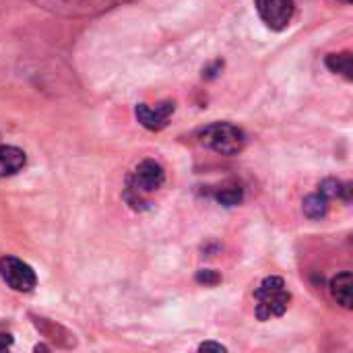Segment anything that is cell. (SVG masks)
<instances>
[{
    "mask_svg": "<svg viewBox=\"0 0 353 353\" xmlns=\"http://www.w3.org/2000/svg\"><path fill=\"white\" fill-rule=\"evenodd\" d=\"M174 110H176L174 101H161L155 108L149 103H139L134 116L141 122V126H145L147 130H161L168 126V120L174 114Z\"/></svg>",
    "mask_w": 353,
    "mask_h": 353,
    "instance_id": "52a82bcc",
    "label": "cell"
},
{
    "mask_svg": "<svg viewBox=\"0 0 353 353\" xmlns=\"http://www.w3.org/2000/svg\"><path fill=\"white\" fill-rule=\"evenodd\" d=\"M0 277L14 292H31L37 285L35 271L17 256L0 259Z\"/></svg>",
    "mask_w": 353,
    "mask_h": 353,
    "instance_id": "5b68a950",
    "label": "cell"
},
{
    "mask_svg": "<svg viewBox=\"0 0 353 353\" xmlns=\"http://www.w3.org/2000/svg\"><path fill=\"white\" fill-rule=\"evenodd\" d=\"M329 213V199L323 194V192H316V194H308L304 199V215L308 219H323L325 215Z\"/></svg>",
    "mask_w": 353,
    "mask_h": 353,
    "instance_id": "30bf717a",
    "label": "cell"
},
{
    "mask_svg": "<svg viewBox=\"0 0 353 353\" xmlns=\"http://www.w3.org/2000/svg\"><path fill=\"white\" fill-rule=\"evenodd\" d=\"M254 298L259 300L256 306L259 321H269L271 316L285 314L292 294L285 290V281L281 277H267L254 292Z\"/></svg>",
    "mask_w": 353,
    "mask_h": 353,
    "instance_id": "277c9868",
    "label": "cell"
},
{
    "mask_svg": "<svg viewBox=\"0 0 353 353\" xmlns=\"http://www.w3.org/2000/svg\"><path fill=\"white\" fill-rule=\"evenodd\" d=\"M321 192L327 196V199H343V201H352V184H343L339 180H325L321 184Z\"/></svg>",
    "mask_w": 353,
    "mask_h": 353,
    "instance_id": "7c38bea8",
    "label": "cell"
},
{
    "mask_svg": "<svg viewBox=\"0 0 353 353\" xmlns=\"http://www.w3.org/2000/svg\"><path fill=\"white\" fill-rule=\"evenodd\" d=\"M37 8L64 17V19H81V17H97L103 14L128 0H29Z\"/></svg>",
    "mask_w": 353,
    "mask_h": 353,
    "instance_id": "6da1fadb",
    "label": "cell"
},
{
    "mask_svg": "<svg viewBox=\"0 0 353 353\" xmlns=\"http://www.w3.org/2000/svg\"><path fill=\"white\" fill-rule=\"evenodd\" d=\"M327 68L337 72V74H343L347 81L353 79V58L352 52H339V54H329L327 60H325Z\"/></svg>",
    "mask_w": 353,
    "mask_h": 353,
    "instance_id": "8fae6325",
    "label": "cell"
},
{
    "mask_svg": "<svg viewBox=\"0 0 353 353\" xmlns=\"http://www.w3.org/2000/svg\"><path fill=\"white\" fill-rule=\"evenodd\" d=\"M199 352H217V353H225L228 347L221 345V343H213V341H207V343H201L199 345Z\"/></svg>",
    "mask_w": 353,
    "mask_h": 353,
    "instance_id": "9a60e30c",
    "label": "cell"
},
{
    "mask_svg": "<svg viewBox=\"0 0 353 353\" xmlns=\"http://www.w3.org/2000/svg\"><path fill=\"white\" fill-rule=\"evenodd\" d=\"M25 153L19 147L12 145H0V178L14 176L25 168Z\"/></svg>",
    "mask_w": 353,
    "mask_h": 353,
    "instance_id": "ba28073f",
    "label": "cell"
},
{
    "mask_svg": "<svg viewBox=\"0 0 353 353\" xmlns=\"http://www.w3.org/2000/svg\"><path fill=\"white\" fill-rule=\"evenodd\" d=\"M352 288H353V277L350 271L339 273L337 277H333L331 281V294L337 300V304H341L343 308H352L353 298H352Z\"/></svg>",
    "mask_w": 353,
    "mask_h": 353,
    "instance_id": "9c48e42d",
    "label": "cell"
},
{
    "mask_svg": "<svg viewBox=\"0 0 353 353\" xmlns=\"http://www.w3.org/2000/svg\"><path fill=\"white\" fill-rule=\"evenodd\" d=\"M163 182H165V172H163L161 163H157L155 159H145L137 165V170L130 176L126 201L139 209L141 205H145L143 196L159 190L163 186Z\"/></svg>",
    "mask_w": 353,
    "mask_h": 353,
    "instance_id": "3957f363",
    "label": "cell"
},
{
    "mask_svg": "<svg viewBox=\"0 0 353 353\" xmlns=\"http://www.w3.org/2000/svg\"><path fill=\"white\" fill-rule=\"evenodd\" d=\"M254 4L263 23L273 31H283L296 12L294 0H254Z\"/></svg>",
    "mask_w": 353,
    "mask_h": 353,
    "instance_id": "8992f818",
    "label": "cell"
},
{
    "mask_svg": "<svg viewBox=\"0 0 353 353\" xmlns=\"http://www.w3.org/2000/svg\"><path fill=\"white\" fill-rule=\"evenodd\" d=\"M199 139L205 147L213 149L219 155H238L246 147L244 130L230 122H215L205 126L199 132Z\"/></svg>",
    "mask_w": 353,
    "mask_h": 353,
    "instance_id": "7a4b0ae2",
    "label": "cell"
},
{
    "mask_svg": "<svg viewBox=\"0 0 353 353\" xmlns=\"http://www.w3.org/2000/svg\"><path fill=\"white\" fill-rule=\"evenodd\" d=\"M221 66H223V62H221V60H217V62H215V64H213L211 68H207V70H205V77H207V79H213V77L217 74V70H219Z\"/></svg>",
    "mask_w": 353,
    "mask_h": 353,
    "instance_id": "2e32d148",
    "label": "cell"
},
{
    "mask_svg": "<svg viewBox=\"0 0 353 353\" xmlns=\"http://www.w3.org/2000/svg\"><path fill=\"white\" fill-rule=\"evenodd\" d=\"M215 199H217L221 205H225V207H236V205H240V203H242L244 192H242V188H240V186H232V188H223V190H219V192L215 194Z\"/></svg>",
    "mask_w": 353,
    "mask_h": 353,
    "instance_id": "4fadbf2b",
    "label": "cell"
},
{
    "mask_svg": "<svg viewBox=\"0 0 353 353\" xmlns=\"http://www.w3.org/2000/svg\"><path fill=\"white\" fill-rule=\"evenodd\" d=\"M196 281L201 285H205V288H215V285L221 283V275L217 271H213V269H203V271L196 273Z\"/></svg>",
    "mask_w": 353,
    "mask_h": 353,
    "instance_id": "5bb4252c",
    "label": "cell"
},
{
    "mask_svg": "<svg viewBox=\"0 0 353 353\" xmlns=\"http://www.w3.org/2000/svg\"><path fill=\"white\" fill-rule=\"evenodd\" d=\"M10 343H12V337H10V335L0 333V352H4L6 347H10Z\"/></svg>",
    "mask_w": 353,
    "mask_h": 353,
    "instance_id": "e0dca14e",
    "label": "cell"
}]
</instances>
